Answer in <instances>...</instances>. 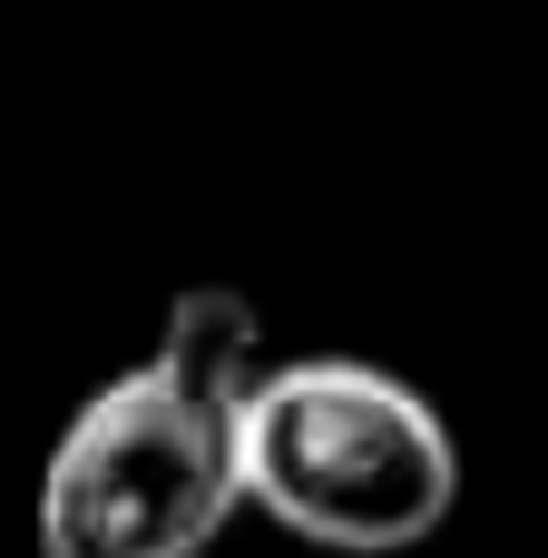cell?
Returning <instances> with one entry per match:
<instances>
[{
	"instance_id": "6da1fadb",
	"label": "cell",
	"mask_w": 548,
	"mask_h": 558,
	"mask_svg": "<svg viewBox=\"0 0 548 558\" xmlns=\"http://www.w3.org/2000/svg\"><path fill=\"white\" fill-rule=\"evenodd\" d=\"M265 324L235 284H186L157 353L98 383L39 471V558H206L245 510V402Z\"/></svg>"
},
{
	"instance_id": "7a4b0ae2",
	"label": "cell",
	"mask_w": 548,
	"mask_h": 558,
	"mask_svg": "<svg viewBox=\"0 0 548 558\" xmlns=\"http://www.w3.org/2000/svg\"><path fill=\"white\" fill-rule=\"evenodd\" d=\"M461 500L451 422L382 363H265L245 402V510L333 558L422 549Z\"/></svg>"
}]
</instances>
